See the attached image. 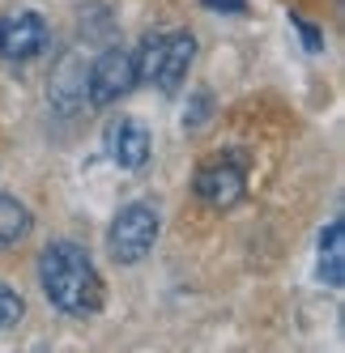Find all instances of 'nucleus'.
<instances>
[{"instance_id": "f257e3e1", "label": "nucleus", "mask_w": 345, "mask_h": 353, "mask_svg": "<svg viewBox=\"0 0 345 353\" xmlns=\"http://www.w3.org/2000/svg\"><path fill=\"white\" fill-rule=\"evenodd\" d=\"M43 294L64 315H94L103 307V276H98L90 251L77 243H52L39 256Z\"/></svg>"}, {"instance_id": "f03ea898", "label": "nucleus", "mask_w": 345, "mask_h": 353, "mask_svg": "<svg viewBox=\"0 0 345 353\" xmlns=\"http://www.w3.org/2000/svg\"><path fill=\"white\" fill-rule=\"evenodd\" d=\"M192 56H196V39L184 30L145 39V47L137 52V81L158 85L162 94H175L192 68Z\"/></svg>"}, {"instance_id": "7ed1b4c3", "label": "nucleus", "mask_w": 345, "mask_h": 353, "mask_svg": "<svg viewBox=\"0 0 345 353\" xmlns=\"http://www.w3.org/2000/svg\"><path fill=\"white\" fill-rule=\"evenodd\" d=\"M158 243V209L137 200V205H124L115 213L111 230H107V247L115 264H141L150 256V247Z\"/></svg>"}, {"instance_id": "20e7f679", "label": "nucleus", "mask_w": 345, "mask_h": 353, "mask_svg": "<svg viewBox=\"0 0 345 353\" xmlns=\"http://www.w3.org/2000/svg\"><path fill=\"white\" fill-rule=\"evenodd\" d=\"M243 188H248V162L239 154H221L209 166L196 170V196L213 209H230L243 200Z\"/></svg>"}, {"instance_id": "39448f33", "label": "nucleus", "mask_w": 345, "mask_h": 353, "mask_svg": "<svg viewBox=\"0 0 345 353\" xmlns=\"http://www.w3.org/2000/svg\"><path fill=\"white\" fill-rule=\"evenodd\" d=\"M137 85V56L132 52H103L90 68V103L94 107H111L115 98H124L128 90Z\"/></svg>"}, {"instance_id": "423d86ee", "label": "nucleus", "mask_w": 345, "mask_h": 353, "mask_svg": "<svg viewBox=\"0 0 345 353\" xmlns=\"http://www.w3.org/2000/svg\"><path fill=\"white\" fill-rule=\"evenodd\" d=\"M47 47V21L34 9L0 17V60H34Z\"/></svg>"}, {"instance_id": "0eeeda50", "label": "nucleus", "mask_w": 345, "mask_h": 353, "mask_svg": "<svg viewBox=\"0 0 345 353\" xmlns=\"http://www.w3.org/2000/svg\"><path fill=\"white\" fill-rule=\"evenodd\" d=\"M107 154L115 166L124 170H141L145 162H150V128H145L141 119H128L119 115L111 128H107Z\"/></svg>"}, {"instance_id": "6e6552de", "label": "nucleus", "mask_w": 345, "mask_h": 353, "mask_svg": "<svg viewBox=\"0 0 345 353\" xmlns=\"http://www.w3.org/2000/svg\"><path fill=\"white\" fill-rule=\"evenodd\" d=\"M319 276L333 290L345 281V225L341 221H333L324 230V239H319Z\"/></svg>"}, {"instance_id": "1a4fd4ad", "label": "nucleus", "mask_w": 345, "mask_h": 353, "mask_svg": "<svg viewBox=\"0 0 345 353\" xmlns=\"http://www.w3.org/2000/svg\"><path fill=\"white\" fill-rule=\"evenodd\" d=\"M26 234H30V209L13 196H0V251L17 247Z\"/></svg>"}, {"instance_id": "9d476101", "label": "nucleus", "mask_w": 345, "mask_h": 353, "mask_svg": "<svg viewBox=\"0 0 345 353\" xmlns=\"http://www.w3.org/2000/svg\"><path fill=\"white\" fill-rule=\"evenodd\" d=\"M21 315H26V302H21V294L9 290V285H0V332H5V327H13Z\"/></svg>"}, {"instance_id": "9b49d317", "label": "nucleus", "mask_w": 345, "mask_h": 353, "mask_svg": "<svg viewBox=\"0 0 345 353\" xmlns=\"http://www.w3.org/2000/svg\"><path fill=\"white\" fill-rule=\"evenodd\" d=\"M290 21H294V30L303 34V43H307V52H319V30H315V26H307L303 17H290Z\"/></svg>"}, {"instance_id": "f8f14e48", "label": "nucleus", "mask_w": 345, "mask_h": 353, "mask_svg": "<svg viewBox=\"0 0 345 353\" xmlns=\"http://www.w3.org/2000/svg\"><path fill=\"white\" fill-rule=\"evenodd\" d=\"M205 5L217 13H243V0H205Z\"/></svg>"}]
</instances>
